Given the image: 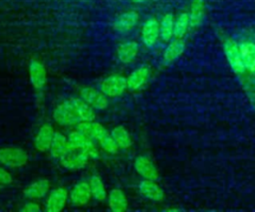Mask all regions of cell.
Listing matches in <instances>:
<instances>
[{
    "instance_id": "cell-21",
    "label": "cell",
    "mask_w": 255,
    "mask_h": 212,
    "mask_svg": "<svg viewBox=\"0 0 255 212\" xmlns=\"http://www.w3.org/2000/svg\"><path fill=\"white\" fill-rule=\"evenodd\" d=\"M49 151L54 158L61 159L68 151H70L68 136L60 131H55Z\"/></svg>"
},
{
    "instance_id": "cell-23",
    "label": "cell",
    "mask_w": 255,
    "mask_h": 212,
    "mask_svg": "<svg viewBox=\"0 0 255 212\" xmlns=\"http://www.w3.org/2000/svg\"><path fill=\"white\" fill-rule=\"evenodd\" d=\"M184 49H185V43L183 40L176 38L175 40L171 41L163 51V55H162L163 62L165 64L173 63L181 56Z\"/></svg>"
},
{
    "instance_id": "cell-15",
    "label": "cell",
    "mask_w": 255,
    "mask_h": 212,
    "mask_svg": "<svg viewBox=\"0 0 255 212\" xmlns=\"http://www.w3.org/2000/svg\"><path fill=\"white\" fill-rule=\"evenodd\" d=\"M55 131L56 130L54 129V127L49 123H45L41 125L34 139L35 148L40 152L49 151Z\"/></svg>"
},
{
    "instance_id": "cell-34",
    "label": "cell",
    "mask_w": 255,
    "mask_h": 212,
    "mask_svg": "<svg viewBox=\"0 0 255 212\" xmlns=\"http://www.w3.org/2000/svg\"><path fill=\"white\" fill-rule=\"evenodd\" d=\"M1 189H2V185L0 184V191H1Z\"/></svg>"
},
{
    "instance_id": "cell-22",
    "label": "cell",
    "mask_w": 255,
    "mask_h": 212,
    "mask_svg": "<svg viewBox=\"0 0 255 212\" xmlns=\"http://www.w3.org/2000/svg\"><path fill=\"white\" fill-rule=\"evenodd\" d=\"M239 51L247 71L255 74V44L245 41L239 44Z\"/></svg>"
},
{
    "instance_id": "cell-12",
    "label": "cell",
    "mask_w": 255,
    "mask_h": 212,
    "mask_svg": "<svg viewBox=\"0 0 255 212\" xmlns=\"http://www.w3.org/2000/svg\"><path fill=\"white\" fill-rule=\"evenodd\" d=\"M134 169L143 179L157 180L158 171L152 160L146 155H138L133 162Z\"/></svg>"
},
{
    "instance_id": "cell-11",
    "label": "cell",
    "mask_w": 255,
    "mask_h": 212,
    "mask_svg": "<svg viewBox=\"0 0 255 212\" xmlns=\"http://www.w3.org/2000/svg\"><path fill=\"white\" fill-rule=\"evenodd\" d=\"M150 77V68L148 65H141L132 71L127 77L128 90L129 92H135L142 88Z\"/></svg>"
},
{
    "instance_id": "cell-24",
    "label": "cell",
    "mask_w": 255,
    "mask_h": 212,
    "mask_svg": "<svg viewBox=\"0 0 255 212\" xmlns=\"http://www.w3.org/2000/svg\"><path fill=\"white\" fill-rule=\"evenodd\" d=\"M70 100L72 101L74 107L81 119V121H89V120H95L96 113L95 108H93L89 104H87L84 100H82L80 97H71Z\"/></svg>"
},
{
    "instance_id": "cell-28",
    "label": "cell",
    "mask_w": 255,
    "mask_h": 212,
    "mask_svg": "<svg viewBox=\"0 0 255 212\" xmlns=\"http://www.w3.org/2000/svg\"><path fill=\"white\" fill-rule=\"evenodd\" d=\"M88 181L91 187L93 198H95L98 201H104L105 199H107L108 197L107 189L100 176L94 174L89 178Z\"/></svg>"
},
{
    "instance_id": "cell-1",
    "label": "cell",
    "mask_w": 255,
    "mask_h": 212,
    "mask_svg": "<svg viewBox=\"0 0 255 212\" xmlns=\"http://www.w3.org/2000/svg\"><path fill=\"white\" fill-rule=\"evenodd\" d=\"M68 142L70 150H84L92 159H97L99 157V149L95 140L78 128L69 133Z\"/></svg>"
},
{
    "instance_id": "cell-18",
    "label": "cell",
    "mask_w": 255,
    "mask_h": 212,
    "mask_svg": "<svg viewBox=\"0 0 255 212\" xmlns=\"http://www.w3.org/2000/svg\"><path fill=\"white\" fill-rule=\"evenodd\" d=\"M139 46L135 41H127L121 43L117 47V57L123 64H129L133 62L138 54Z\"/></svg>"
},
{
    "instance_id": "cell-14",
    "label": "cell",
    "mask_w": 255,
    "mask_h": 212,
    "mask_svg": "<svg viewBox=\"0 0 255 212\" xmlns=\"http://www.w3.org/2000/svg\"><path fill=\"white\" fill-rule=\"evenodd\" d=\"M159 39V22L156 18L150 17L142 25L141 40L142 43L148 47H153Z\"/></svg>"
},
{
    "instance_id": "cell-13",
    "label": "cell",
    "mask_w": 255,
    "mask_h": 212,
    "mask_svg": "<svg viewBox=\"0 0 255 212\" xmlns=\"http://www.w3.org/2000/svg\"><path fill=\"white\" fill-rule=\"evenodd\" d=\"M51 189V183L46 178H40L23 189V195L29 200H39L48 195Z\"/></svg>"
},
{
    "instance_id": "cell-7",
    "label": "cell",
    "mask_w": 255,
    "mask_h": 212,
    "mask_svg": "<svg viewBox=\"0 0 255 212\" xmlns=\"http://www.w3.org/2000/svg\"><path fill=\"white\" fill-rule=\"evenodd\" d=\"M92 191L87 180H81L77 182L69 193V199L73 206L82 207L87 205L92 199Z\"/></svg>"
},
{
    "instance_id": "cell-10",
    "label": "cell",
    "mask_w": 255,
    "mask_h": 212,
    "mask_svg": "<svg viewBox=\"0 0 255 212\" xmlns=\"http://www.w3.org/2000/svg\"><path fill=\"white\" fill-rule=\"evenodd\" d=\"M29 79L35 90H41L47 83V71L44 64L38 59H31L28 64Z\"/></svg>"
},
{
    "instance_id": "cell-2",
    "label": "cell",
    "mask_w": 255,
    "mask_h": 212,
    "mask_svg": "<svg viewBox=\"0 0 255 212\" xmlns=\"http://www.w3.org/2000/svg\"><path fill=\"white\" fill-rule=\"evenodd\" d=\"M52 116L57 123L63 126H77L78 123L81 122L70 98L55 106Z\"/></svg>"
},
{
    "instance_id": "cell-30",
    "label": "cell",
    "mask_w": 255,
    "mask_h": 212,
    "mask_svg": "<svg viewBox=\"0 0 255 212\" xmlns=\"http://www.w3.org/2000/svg\"><path fill=\"white\" fill-rule=\"evenodd\" d=\"M98 142L100 144V147L104 151H106L107 153H110V154H117L120 149L119 145L117 144V142L115 141V139L113 138V136L111 135L110 132L107 135H105L103 138H101Z\"/></svg>"
},
{
    "instance_id": "cell-5",
    "label": "cell",
    "mask_w": 255,
    "mask_h": 212,
    "mask_svg": "<svg viewBox=\"0 0 255 212\" xmlns=\"http://www.w3.org/2000/svg\"><path fill=\"white\" fill-rule=\"evenodd\" d=\"M224 54L226 57V60L232 69V71L237 76L244 75L246 68L244 66V63L241 58V54L239 51V45L232 39H226L223 45Z\"/></svg>"
},
{
    "instance_id": "cell-3",
    "label": "cell",
    "mask_w": 255,
    "mask_h": 212,
    "mask_svg": "<svg viewBox=\"0 0 255 212\" xmlns=\"http://www.w3.org/2000/svg\"><path fill=\"white\" fill-rule=\"evenodd\" d=\"M29 155L20 146L7 145L0 148V163L9 168H19L26 165Z\"/></svg>"
},
{
    "instance_id": "cell-25",
    "label": "cell",
    "mask_w": 255,
    "mask_h": 212,
    "mask_svg": "<svg viewBox=\"0 0 255 212\" xmlns=\"http://www.w3.org/2000/svg\"><path fill=\"white\" fill-rule=\"evenodd\" d=\"M205 13V4L203 0H193L190 6V11L188 13L189 16V28H196L198 27L203 18Z\"/></svg>"
},
{
    "instance_id": "cell-4",
    "label": "cell",
    "mask_w": 255,
    "mask_h": 212,
    "mask_svg": "<svg viewBox=\"0 0 255 212\" xmlns=\"http://www.w3.org/2000/svg\"><path fill=\"white\" fill-rule=\"evenodd\" d=\"M99 89L108 98L120 97L128 90L127 78L119 74L110 75L100 83Z\"/></svg>"
},
{
    "instance_id": "cell-26",
    "label": "cell",
    "mask_w": 255,
    "mask_h": 212,
    "mask_svg": "<svg viewBox=\"0 0 255 212\" xmlns=\"http://www.w3.org/2000/svg\"><path fill=\"white\" fill-rule=\"evenodd\" d=\"M110 133L120 148L128 149L132 145L131 136L124 125H121V124L116 125Z\"/></svg>"
},
{
    "instance_id": "cell-19",
    "label": "cell",
    "mask_w": 255,
    "mask_h": 212,
    "mask_svg": "<svg viewBox=\"0 0 255 212\" xmlns=\"http://www.w3.org/2000/svg\"><path fill=\"white\" fill-rule=\"evenodd\" d=\"M77 128L84 132L85 134H87L92 139H94L95 141H99L101 138H103L105 135L109 133L102 123L95 120L81 121L78 123Z\"/></svg>"
},
{
    "instance_id": "cell-20",
    "label": "cell",
    "mask_w": 255,
    "mask_h": 212,
    "mask_svg": "<svg viewBox=\"0 0 255 212\" xmlns=\"http://www.w3.org/2000/svg\"><path fill=\"white\" fill-rule=\"evenodd\" d=\"M109 208L114 212H124L128 210V202L127 195L120 188L112 189L108 194Z\"/></svg>"
},
{
    "instance_id": "cell-16",
    "label": "cell",
    "mask_w": 255,
    "mask_h": 212,
    "mask_svg": "<svg viewBox=\"0 0 255 212\" xmlns=\"http://www.w3.org/2000/svg\"><path fill=\"white\" fill-rule=\"evenodd\" d=\"M139 193L154 202H161L164 199V192L155 180L143 179L137 185Z\"/></svg>"
},
{
    "instance_id": "cell-31",
    "label": "cell",
    "mask_w": 255,
    "mask_h": 212,
    "mask_svg": "<svg viewBox=\"0 0 255 212\" xmlns=\"http://www.w3.org/2000/svg\"><path fill=\"white\" fill-rule=\"evenodd\" d=\"M13 182V177L11 173L5 169L3 166L0 165V184L3 185H10Z\"/></svg>"
},
{
    "instance_id": "cell-27",
    "label": "cell",
    "mask_w": 255,
    "mask_h": 212,
    "mask_svg": "<svg viewBox=\"0 0 255 212\" xmlns=\"http://www.w3.org/2000/svg\"><path fill=\"white\" fill-rule=\"evenodd\" d=\"M174 17L171 13L163 15L159 22V38L163 42H169L173 37Z\"/></svg>"
},
{
    "instance_id": "cell-9",
    "label": "cell",
    "mask_w": 255,
    "mask_h": 212,
    "mask_svg": "<svg viewBox=\"0 0 255 212\" xmlns=\"http://www.w3.org/2000/svg\"><path fill=\"white\" fill-rule=\"evenodd\" d=\"M59 160L65 169L79 170L87 166L90 156L84 150H70Z\"/></svg>"
},
{
    "instance_id": "cell-8",
    "label": "cell",
    "mask_w": 255,
    "mask_h": 212,
    "mask_svg": "<svg viewBox=\"0 0 255 212\" xmlns=\"http://www.w3.org/2000/svg\"><path fill=\"white\" fill-rule=\"evenodd\" d=\"M80 98L89 104L93 108L105 109L109 106L108 97L94 87H84L80 90Z\"/></svg>"
},
{
    "instance_id": "cell-29",
    "label": "cell",
    "mask_w": 255,
    "mask_h": 212,
    "mask_svg": "<svg viewBox=\"0 0 255 212\" xmlns=\"http://www.w3.org/2000/svg\"><path fill=\"white\" fill-rule=\"evenodd\" d=\"M188 29H189V16L187 12H183L174 19L173 37L177 39H181L186 34Z\"/></svg>"
},
{
    "instance_id": "cell-17",
    "label": "cell",
    "mask_w": 255,
    "mask_h": 212,
    "mask_svg": "<svg viewBox=\"0 0 255 212\" xmlns=\"http://www.w3.org/2000/svg\"><path fill=\"white\" fill-rule=\"evenodd\" d=\"M139 19L138 13L134 10H129L122 13L114 22L113 28L116 32L127 33L132 30Z\"/></svg>"
},
{
    "instance_id": "cell-32",
    "label": "cell",
    "mask_w": 255,
    "mask_h": 212,
    "mask_svg": "<svg viewBox=\"0 0 255 212\" xmlns=\"http://www.w3.org/2000/svg\"><path fill=\"white\" fill-rule=\"evenodd\" d=\"M19 210L23 211V212H39L42 210V208L40 207V205L37 202H34V200H31V201L24 203L23 206Z\"/></svg>"
},
{
    "instance_id": "cell-6",
    "label": "cell",
    "mask_w": 255,
    "mask_h": 212,
    "mask_svg": "<svg viewBox=\"0 0 255 212\" xmlns=\"http://www.w3.org/2000/svg\"><path fill=\"white\" fill-rule=\"evenodd\" d=\"M69 199V193L66 187L59 186L51 190L46 199L45 210L48 212H59L62 211L67 205Z\"/></svg>"
},
{
    "instance_id": "cell-33",
    "label": "cell",
    "mask_w": 255,
    "mask_h": 212,
    "mask_svg": "<svg viewBox=\"0 0 255 212\" xmlns=\"http://www.w3.org/2000/svg\"><path fill=\"white\" fill-rule=\"evenodd\" d=\"M131 2H133V3H142V2H144L145 0H130Z\"/></svg>"
}]
</instances>
